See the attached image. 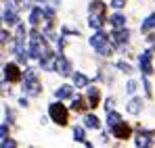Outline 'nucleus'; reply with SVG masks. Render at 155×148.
<instances>
[{"instance_id": "nucleus-1", "label": "nucleus", "mask_w": 155, "mask_h": 148, "mask_svg": "<svg viewBox=\"0 0 155 148\" xmlns=\"http://www.w3.org/2000/svg\"><path fill=\"white\" fill-rule=\"evenodd\" d=\"M51 115H52V119H54V121H59L61 125H65V123H67V111H65V106H61V104L52 106Z\"/></svg>"}, {"instance_id": "nucleus-2", "label": "nucleus", "mask_w": 155, "mask_h": 148, "mask_svg": "<svg viewBox=\"0 0 155 148\" xmlns=\"http://www.w3.org/2000/svg\"><path fill=\"white\" fill-rule=\"evenodd\" d=\"M115 134H117L120 138H128V136H130V127H128V125H120V127L115 129Z\"/></svg>"}, {"instance_id": "nucleus-3", "label": "nucleus", "mask_w": 155, "mask_h": 148, "mask_svg": "<svg viewBox=\"0 0 155 148\" xmlns=\"http://www.w3.org/2000/svg\"><path fill=\"white\" fill-rule=\"evenodd\" d=\"M8 71H11V77H13L15 81L19 79V75H17V67H13V65H11V67H8Z\"/></svg>"}]
</instances>
